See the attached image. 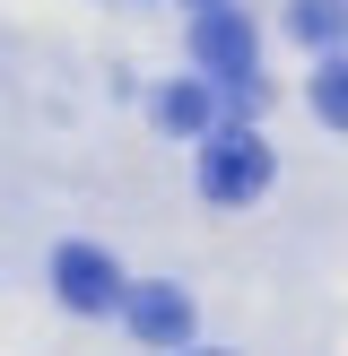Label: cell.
I'll use <instances>...</instances> for the list:
<instances>
[{
    "instance_id": "1",
    "label": "cell",
    "mask_w": 348,
    "mask_h": 356,
    "mask_svg": "<svg viewBox=\"0 0 348 356\" xmlns=\"http://www.w3.org/2000/svg\"><path fill=\"white\" fill-rule=\"evenodd\" d=\"M270 148H261L253 131H209V148H200V191L209 200H226V209H244V200H261L270 191Z\"/></svg>"
},
{
    "instance_id": "2",
    "label": "cell",
    "mask_w": 348,
    "mask_h": 356,
    "mask_svg": "<svg viewBox=\"0 0 348 356\" xmlns=\"http://www.w3.org/2000/svg\"><path fill=\"white\" fill-rule=\"evenodd\" d=\"M191 52H200V70H209V79H226V87H253V79H261L253 17L226 9V0H200V17H191Z\"/></svg>"
},
{
    "instance_id": "3",
    "label": "cell",
    "mask_w": 348,
    "mask_h": 356,
    "mask_svg": "<svg viewBox=\"0 0 348 356\" xmlns=\"http://www.w3.org/2000/svg\"><path fill=\"white\" fill-rule=\"evenodd\" d=\"M52 287H61L70 313H113L122 305V270H113V252H96V243H61Z\"/></svg>"
},
{
    "instance_id": "4",
    "label": "cell",
    "mask_w": 348,
    "mask_h": 356,
    "mask_svg": "<svg viewBox=\"0 0 348 356\" xmlns=\"http://www.w3.org/2000/svg\"><path fill=\"white\" fill-rule=\"evenodd\" d=\"M122 313H131V330L148 348H183L191 339V296L166 287V278H148V287H122Z\"/></svg>"
},
{
    "instance_id": "5",
    "label": "cell",
    "mask_w": 348,
    "mask_h": 356,
    "mask_svg": "<svg viewBox=\"0 0 348 356\" xmlns=\"http://www.w3.org/2000/svg\"><path fill=\"white\" fill-rule=\"evenodd\" d=\"M287 9H296L287 26L305 35V44H322V52H331V44L348 35V0H287Z\"/></svg>"
},
{
    "instance_id": "6",
    "label": "cell",
    "mask_w": 348,
    "mask_h": 356,
    "mask_svg": "<svg viewBox=\"0 0 348 356\" xmlns=\"http://www.w3.org/2000/svg\"><path fill=\"white\" fill-rule=\"evenodd\" d=\"M157 122L166 131H209V87H166L157 96Z\"/></svg>"
},
{
    "instance_id": "7",
    "label": "cell",
    "mask_w": 348,
    "mask_h": 356,
    "mask_svg": "<svg viewBox=\"0 0 348 356\" xmlns=\"http://www.w3.org/2000/svg\"><path fill=\"white\" fill-rule=\"evenodd\" d=\"M313 113H322L331 131H348V61H322V79H313Z\"/></svg>"
},
{
    "instance_id": "8",
    "label": "cell",
    "mask_w": 348,
    "mask_h": 356,
    "mask_svg": "<svg viewBox=\"0 0 348 356\" xmlns=\"http://www.w3.org/2000/svg\"><path fill=\"white\" fill-rule=\"evenodd\" d=\"M183 9H200V0H183Z\"/></svg>"
},
{
    "instance_id": "9",
    "label": "cell",
    "mask_w": 348,
    "mask_h": 356,
    "mask_svg": "<svg viewBox=\"0 0 348 356\" xmlns=\"http://www.w3.org/2000/svg\"><path fill=\"white\" fill-rule=\"evenodd\" d=\"M209 356H218V348H209Z\"/></svg>"
}]
</instances>
